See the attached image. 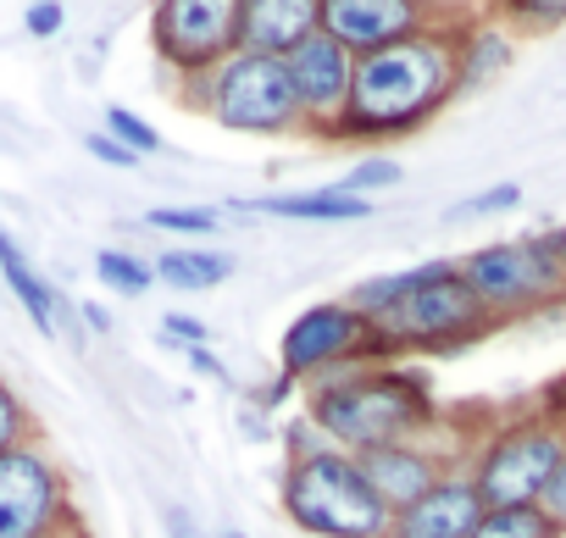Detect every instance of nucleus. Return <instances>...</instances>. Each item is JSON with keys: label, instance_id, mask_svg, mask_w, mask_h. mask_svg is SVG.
Returning a JSON list of instances; mask_svg holds the SVG:
<instances>
[{"label": "nucleus", "instance_id": "nucleus-1", "mask_svg": "<svg viewBox=\"0 0 566 538\" xmlns=\"http://www.w3.org/2000/svg\"><path fill=\"white\" fill-rule=\"evenodd\" d=\"M450 89H455V51H450V40L411 34L400 45H384L373 56H356L350 95H345L334 128L350 134V139L406 134L428 112H439Z\"/></svg>", "mask_w": 566, "mask_h": 538}, {"label": "nucleus", "instance_id": "nucleus-2", "mask_svg": "<svg viewBox=\"0 0 566 538\" xmlns=\"http://www.w3.org/2000/svg\"><path fill=\"white\" fill-rule=\"evenodd\" d=\"M312 422L345 455H367L384 444H406V433L428 422V389L411 372H373V378L328 383L312 400Z\"/></svg>", "mask_w": 566, "mask_h": 538}, {"label": "nucleus", "instance_id": "nucleus-3", "mask_svg": "<svg viewBox=\"0 0 566 538\" xmlns=\"http://www.w3.org/2000/svg\"><path fill=\"white\" fill-rule=\"evenodd\" d=\"M283 510L317 538H389V510L367 488L356 455L345 450H306L283 483Z\"/></svg>", "mask_w": 566, "mask_h": 538}, {"label": "nucleus", "instance_id": "nucleus-4", "mask_svg": "<svg viewBox=\"0 0 566 538\" xmlns=\"http://www.w3.org/2000/svg\"><path fill=\"white\" fill-rule=\"evenodd\" d=\"M483 317L489 312L478 306V295L461 284L450 261H422L417 284L367 328H373V339H389V345H439V339H461V334L483 328Z\"/></svg>", "mask_w": 566, "mask_h": 538}, {"label": "nucleus", "instance_id": "nucleus-5", "mask_svg": "<svg viewBox=\"0 0 566 538\" xmlns=\"http://www.w3.org/2000/svg\"><path fill=\"white\" fill-rule=\"evenodd\" d=\"M206 112L222 128H239V134H277V128H290L301 117V101H295V84H290V73H283L277 56L233 51L211 73Z\"/></svg>", "mask_w": 566, "mask_h": 538}, {"label": "nucleus", "instance_id": "nucleus-6", "mask_svg": "<svg viewBox=\"0 0 566 538\" xmlns=\"http://www.w3.org/2000/svg\"><path fill=\"white\" fill-rule=\"evenodd\" d=\"M455 273L478 295L483 312H516L566 284V261H560V239L555 244H489L467 255Z\"/></svg>", "mask_w": 566, "mask_h": 538}, {"label": "nucleus", "instance_id": "nucleus-7", "mask_svg": "<svg viewBox=\"0 0 566 538\" xmlns=\"http://www.w3.org/2000/svg\"><path fill=\"white\" fill-rule=\"evenodd\" d=\"M566 439L555 428H511L505 439L489 444V455L478 461V499L483 510H511V505H538L549 472L560 466Z\"/></svg>", "mask_w": 566, "mask_h": 538}, {"label": "nucleus", "instance_id": "nucleus-8", "mask_svg": "<svg viewBox=\"0 0 566 538\" xmlns=\"http://www.w3.org/2000/svg\"><path fill=\"white\" fill-rule=\"evenodd\" d=\"M156 45L178 73H217L239 51V7L233 0H167L156 7Z\"/></svg>", "mask_w": 566, "mask_h": 538}, {"label": "nucleus", "instance_id": "nucleus-9", "mask_svg": "<svg viewBox=\"0 0 566 538\" xmlns=\"http://www.w3.org/2000/svg\"><path fill=\"white\" fill-rule=\"evenodd\" d=\"M62 510V483L45 455L7 450L0 455V538H45Z\"/></svg>", "mask_w": 566, "mask_h": 538}, {"label": "nucleus", "instance_id": "nucleus-10", "mask_svg": "<svg viewBox=\"0 0 566 538\" xmlns=\"http://www.w3.org/2000/svg\"><path fill=\"white\" fill-rule=\"evenodd\" d=\"M317 29L356 62V56L411 40L422 29V7H411V0H323Z\"/></svg>", "mask_w": 566, "mask_h": 538}, {"label": "nucleus", "instance_id": "nucleus-11", "mask_svg": "<svg viewBox=\"0 0 566 538\" xmlns=\"http://www.w3.org/2000/svg\"><path fill=\"white\" fill-rule=\"evenodd\" d=\"M367 339H373V328L350 306H312L290 323V334H283V378L323 372V367L356 356Z\"/></svg>", "mask_w": 566, "mask_h": 538}, {"label": "nucleus", "instance_id": "nucleus-12", "mask_svg": "<svg viewBox=\"0 0 566 538\" xmlns=\"http://www.w3.org/2000/svg\"><path fill=\"white\" fill-rule=\"evenodd\" d=\"M350 67H356V62H350L323 29L283 56V73H290V84H295V101H301V112H312V117H339V106H345V95H350Z\"/></svg>", "mask_w": 566, "mask_h": 538}, {"label": "nucleus", "instance_id": "nucleus-13", "mask_svg": "<svg viewBox=\"0 0 566 538\" xmlns=\"http://www.w3.org/2000/svg\"><path fill=\"white\" fill-rule=\"evenodd\" d=\"M478 516H483V499L472 477H439L417 505H406L389 521V538H472Z\"/></svg>", "mask_w": 566, "mask_h": 538}, {"label": "nucleus", "instance_id": "nucleus-14", "mask_svg": "<svg viewBox=\"0 0 566 538\" xmlns=\"http://www.w3.org/2000/svg\"><path fill=\"white\" fill-rule=\"evenodd\" d=\"M323 0H244L239 7V51L250 56H290L301 40L317 34Z\"/></svg>", "mask_w": 566, "mask_h": 538}, {"label": "nucleus", "instance_id": "nucleus-15", "mask_svg": "<svg viewBox=\"0 0 566 538\" xmlns=\"http://www.w3.org/2000/svg\"><path fill=\"white\" fill-rule=\"evenodd\" d=\"M356 466H361L367 488L378 494V505H384L389 516H400L406 505H417V499L439 483L433 461H428L422 450H411V444H384V450H367V455H356Z\"/></svg>", "mask_w": 566, "mask_h": 538}, {"label": "nucleus", "instance_id": "nucleus-16", "mask_svg": "<svg viewBox=\"0 0 566 538\" xmlns=\"http://www.w3.org/2000/svg\"><path fill=\"white\" fill-rule=\"evenodd\" d=\"M239 211H261V217H283V222H361L373 217L367 200L345 194V189H306V194H261V200H233Z\"/></svg>", "mask_w": 566, "mask_h": 538}, {"label": "nucleus", "instance_id": "nucleus-17", "mask_svg": "<svg viewBox=\"0 0 566 538\" xmlns=\"http://www.w3.org/2000/svg\"><path fill=\"white\" fill-rule=\"evenodd\" d=\"M0 273H7V284H12V295L23 300V312H29V323L51 339L56 334V295L45 289V278H34V266L23 261V250L12 244V233L0 228Z\"/></svg>", "mask_w": 566, "mask_h": 538}, {"label": "nucleus", "instance_id": "nucleus-18", "mask_svg": "<svg viewBox=\"0 0 566 538\" xmlns=\"http://www.w3.org/2000/svg\"><path fill=\"white\" fill-rule=\"evenodd\" d=\"M150 273L167 278L172 289H217L233 273V261L217 255V250H161Z\"/></svg>", "mask_w": 566, "mask_h": 538}, {"label": "nucleus", "instance_id": "nucleus-19", "mask_svg": "<svg viewBox=\"0 0 566 538\" xmlns=\"http://www.w3.org/2000/svg\"><path fill=\"white\" fill-rule=\"evenodd\" d=\"M472 538H560V527L538 505H511V510H483Z\"/></svg>", "mask_w": 566, "mask_h": 538}, {"label": "nucleus", "instance_id": "nucleus-20", "mask_svg": "<svg viewBox=\"0 0 566 538\" xmlns=\"http://www.w3.org/2000/svg\"><path fill=\"white\" fill-rule=\"evenodd\" d=\"M95 278H101L106 289H117V295H145V289L156 284V273H150L134 250H101V255H95Z\"/></svg>", "mask_w": 566, "mask_h": 538}, {"label": "nucleus", "instance_id": "nucleus-21", "mask_svg": "<svg viewBox=\"0 0 566 538\" xmlns=\"http://www.w3.org/2000/svg\"><path fill=\"white\" fill-rule=\"evenodd\" d=\"M106 139H117V145L134 150V156H156V150H161V134H156L145 117H134L128 106H106Z\"/></svg>", "mask_w": 566, "mask_h": 538}, {"label": "nucleus", "instance_id": "nucleus-22", "mask_svg": "<svg viewBox=\"0 0 566 538\" xmlns=\"http://www.w3.org/2000/svg\"><path fill=\"white\" fill-rule=\"evenodd\" d=\"M395 183H400V161H389V156H367V161H356V167L345 172V183H334V189L367 200V189H395Z\"/></svg>", "mask_w": 566, "mask_h": 538}, {"label": "nucleus", "instance_id": "nucleus-23", "mask_svg": "<svg viewBox=\"0 0 566 538\" xmlns=\"http://www.w3.org/2000/svg\"><path fill=\"white\" fill-rule=\"evenodd\" d=\"M145 222L161 233H217V211H189V205H150Z\"/></svg>", "mask_w": 566, "mask_h": 538}, {"label": "nucleus", "instance_id": "nucleus-24", "mask_svg": "<svg viewBox=\"0 0 566 538\" xmlns=\"http://www.w3.org/2000/svg\"><path fill=\"white\" fill-rule=\"evenodd\" d=\"M161 334H167V345H184V350H206V339H211V328L200 317H184V312H167Z\"/></svg>", "mask_w": 566, "mask_h": 538}, {"label": "nucleus", "instance_id": "nucleus-25", "mask_svg": "<svg viewBox=\"0 0 566 538\" xmlns=\"http://www.w3.org/2000/svg\"><path fill=\"white\" fill-rule=\"evenodd\" d=\"M505 56H511L505 40H500V34H483V40H478V56H472V62H455V78H483V73L500 67Z\"/></svg>", "mask_w": 566, "mask_h": 538}, {"label": "nucleus", "instance_id": "nucleus-26", "mask_svg": "<svg viewBox=\"0 0 566 538\" xmlns=\"http://www.w3.org/2000/svg\"><path fill=\"white\" fill-rule=\"evenodd\" d=\"M516 200H522V189H516V183H494V189L472 194V200H467L461 211H467V217H489V211H511Z\"/></svg>", "mask_w": 566, "mask_h": 538}, {"label": "nucleus", "instance_id": "nucleus-27", "mask_svg": "<svg viewBox=\"0 0 566 538\" xmlns=\"http://www.w3.org/2000/svg\"><path fill=\"white\" fill-rule=\"evenodd\" d=\"M538 510H544L555 527H566V455H560V466L549 472V483H544V494H538Z\"/></svg>", "mask_w": 566, "mask_h": 538}, {"label": "nucleus", "instance_id": "nucleus-28", "mask_svg": "<svg viewBox=\"0 0 566 538\" xmlns=\"http://www.w3.org/2000/svg\"><path fill=\"white\" fill-rule=\"evenodd\" d=\"M18 433H23V405H18V394L7 383H0V455L18 450Z\"/></svg>", "mask_w": 566, "mask_h": 538}, {"label": "nucleus", "instance_id": "nucleus-29", "mask_svg": "<svg viewBox=\"0 0 566 538\" xmlns=\"http://www.w3.org/2000/svg\"><path fill=\"white\" fill-rule=\"evenodd\" d=\"M62 23H67V12L56 7V0H45V7H29V12H23V29H29L34 40H51V34H62Z\"/></svg>", "mask_w": 566, "mask_h": 538}, {"label": "nucleus", "instance_id": "nucleus-30", "mask_svg": "<svg viewBox=\"0 0 566 538\" xmlns=\"http://www.w3.org/2000/svg\"><path fill=\"white\" fill-rule=\"evenodd\" d=\"M84 145H90V156H95V161H106V167H139V156H134V150H123L117 139H106V134H90Z\"/></svg>", "mask_w": 566, "mask_h": 538}, {"label": "nucleus", "instance_id": "nucleus-31", "mask_svg": "<svg viewBox=\"0 0 566 538\" xmlns=\"http://www.w3.org/2000/svg\"><path fill=\"white\" fill-rule=\"evenodd\" d=\"M522 23H566V0H522V7H511Z\"/></svg>", "mask_w": 566, "mask_h": 538}, {"label": "nucleus", "instance_id": "nucleus-32", "mask_svg": "<svg viewBox=\"0 0 566 538\" xmlns=\"http://www.w3.org/2000/svg\"><path fill=\"white\" fill-rule=\"evenodd\" d=\"M167 538H200V527L184 505H167Z\"/></svg>", "mask_w": 566, "mask_h": 538}, {"label": "nucleus", "instance_id": "nucleus-33", "mask_svg": "<svg viewBox=\"0 0 566 538\" xmlns=\"http://www.w3.org/2000/svg\"><path fill=\"white\" fill-rule=\"evenodd\" d=\"M189 361H195V372H206V378H217V383L228 378V372H222V361H217L211 350H189Z\"/></svg>", "mask_w": 566, "mask_h": 538}, {"label": "nucleus", "instance_id": "nucleus-34", "mask_svg": "<svg viewBox=\"0 0 566 538\" xmlns=\"http://www.w3.org/2000/svg\"><path fill=\"white\" fill-rule=\"evenodd\" d=\"M222 538H244V532H222Z\"/></svg>", "mask_w": 566, "mask_h": 538}]
</instances>
